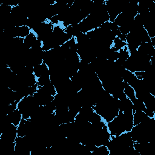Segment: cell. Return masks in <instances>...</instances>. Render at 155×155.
<instances>
[{
    "label": "cell",
    "instance_id": "277c9868",
    "mask_svg": "<svg viewBox=\"0 0 155 155\" xmlns=\"http://www.w3.org/2000/svg\"><path fill=\"white\" fill-rule=\"evenodd\" d=\"M124 93L126 95V96L131 100V102L134 101L136 97L135 95V91L131 85H128L126 82L124 84Z\"/></svg>",
    "mask_w": 155,
    "mask_h": 155
},
{
    "label": "cell",
    "instance_id": "7a4b0ae2",
    "mask_svg": "<svg viewBox=\"0 0 155 155\" xmlns=\"http://www.w3.org/2000/svg\"><path fill=\"white\" fill-rule=\"evenodd\" d=\"M33 73L36 78H38L44 74H48L50 73L48 67L44 62L41 64L36 65L33 67Z\"/></svg>",
    "mask_w": 155,
    "mask_h": 155
},
{
    "label": "cell",
    "instance_id": "3957f363",
    "mask_svg": "<svg viewBox=\"0 0 155 155\" xmlns=\"http://www.w3.org/2000/svg\"><path fill=\"white\" fill-rule=\"evenodd\" d=\"M37 41V36L34 32L31 31L30 34H28L25 38H24V44L26 48L30 49L35 45Z\"/></svg>",
    "mask_w": 155,
    "mask_h": 155
},
{
    "label": "cell",
    "instance_id": "6da1fadb",
    "mask_svg": "<svg viewBox=\"0 0 155 155\" xmlns=\"http://www.w3.org/2000/svg\"><path fill=\"white\" fill-rule=\"evenodd\" d=\"M6 118L10 123L13 124L16 127L19 125L21 120L22 119V114L18 108L8 113L6 116Z\"/></svg>",
    "mask_w": 155,
    "mask_h": 155
}]
</instances>
